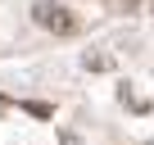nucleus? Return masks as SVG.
Masks as SVG:
<instances>
[{"mask_svg":"<svg viewBox=\"0 0 154 145\" xmlns=\"http://www.w3.org/2000/svg\"><path fill=\"white\" fill-rule=\"evenodd\" d=\"M118 100H122V104H127L131 113H145V109H149V104H145V100H140V95H136L131 86H118Z\"/></svg>","mask_w":154,"mask_h":145,"instance_id":"nucleus-2","label":"nucleus"},{"mask_svg":"<svg viewBox=\"0 0 154 145\" xmlns=\"http://www.w3.org/2000/svg\"><path fill=\"white\" fill-rule=\"evenodd\" d=\"M32 18H36V27H45L54 36H72L77 32V18L68 14V5H59V0H36V5H32Z\"/></svg>","mask_w":154,"mask_h":145,"instance_id":"nucleus-1","label":"nucleus"},{"mask_svg":"<svg viewBox=\"0 0 154 145\" xmlns=\"http://www.w3.org/2000/svg\"><path fill=\"white\" fill-rule=\"evenodd\" d=\"M82 63H86V68H91V72H104V68H109V63H113V59H109V54H86V59H82Z\"/></svg>","mask_w":154,"mask_h":145,"instance_id":"nucleus-3","label":"nucleus"},{"mask_svg":"<svg viewBox=\"0 0 154 145\" xmlns=\"http://www.w3.org/2000/svg\"><path fill=\"white\" fill-rule=\"evenodd\" d=\"M23 109H27V113H32V118H50V113H54V109H50V104H41V100H27V104H23Z\"/></svg>","mask_w":154,"mask_h":145,"instance_id":"nucleus-4","label":"nucleus"},{"mask_svg":"<svg viewBox=\"0 0 154 145\" xmlns=\"http://www.w3.org/2000/svg\"><path fill=\"white\" fill-rule=\"evenodd\" d=\"M149 145H154V140H149Z\"/></svg>","mask_w":154,"mask_h":145,"instance_id":"nucleus-6","label":"nucleus"},{"mask_svg":"<svg viewBox=\"0 0 154 145\" xmlns=\"http://www.w3.org/2000/svg\"><path fill=\"white\" fill-rule=\"evenodd\" d=\"M59 145H82V140H77L72 131H59Z\"/></svg>","mask_w":154,"mask_h":145,"instance_id":"nucleus-5","label":"nucleus"}]
</instances>
